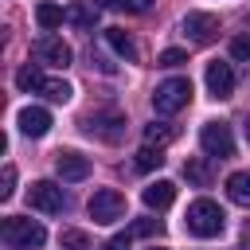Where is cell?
<instances>
[{"label":"cell","mask_w":250,"mask_h":250,"mask_svg":"<svg viewBox=\"0 0 250 250\" xmlns=\"http://www.w3.org/2000/svg\"><path fill=\"white\" fill-rule=\"evenodd\" d=\"M188 230L195 234V238H215V234H223V227H227V215H223V207L215 203V199H195V203H188Z\"/></svg>","instance_id":"obj_1"},{"label":"cell","mask_w":250,"mask_h":250,"mask_svg":"<svg viewBox=\"0 0 250 250\" xmlns=\"http://www.w3.org/2000/svg\"><path fill=\"white\" fill-rule=\"evenodd\" d=\"M0 234H4L8 250H39V246L47 242L43 223H35V219H20V215H8V219L0 223Z\"/></svg>","instance_id":"obj_2"},{"label":"cell","mask_w":250,"mask_h":250,"mask_svg":"<svg viewBox=\"0 0 250 250\" xmlns=\"http://www.w3.org/2000/svg\"><path fill=\"white\" fill-rule=\"evenodd\" d=\"M188 102H191V82L188 78H168L152 94V109L156 113H180Z\"/></svg>","instance_id":"obj_3"},{"label":"cell","mask_w":250,"mask_h":250,"mask_svg":"<svg viewBox=\"0 0 250 250\" xmlns=\"http://www.w3.org/2000/svg\"><path fill=\"white\" fill-rule=\"evenodd\" d=\"M27 203H31L35 211H43V215H59V211L66 207V195H62L59 184H51V180H35V184L27 188Z\"/></svg>","instance_id":"obj_4"},{"label":"cell","mask_w":250,"mask_h":250,"mask_svg":"<svg viewBox=\"0 0 250 250\" xmlns=\"http://www.w3.org/2000/svg\"><path fill=\"white\" fill-rule=\"evenodd\" d=\"M125 215V195L113 191V188H102L90 195V219L94 223H117Z\"/></svg>","instance_id":"obj_5"},{"label":"cell","mask_w":250,"mask_h":250,"mask_svg":"<svg viewBox=\"0 0 250 250\" xmlns=\"http://www.w3.org/2000/svg\"><path fill=\"white\" fill-rule=\"evenodd\" d=\"M199 145H203V152L207 156H230L234 152V137H230V125H223V121H207L203 125V133H199Z\"/></svg>","instance_id":"obj_6"},{"label":"cell","mask_w":250,"mask_h":250,"mask_svg":"<svg viewBox=\"0 0 250 250\" xmlns=\"http://www.w3.org/2000/svg\"><path fill=\"white\" fill-rule=\"evenodd\" d=\"M31 51H35V59L47 62V66H70V59H74L70 43H62L59 35H39Z\"/></svg>","instance_id":"obj_7"},{"label":"cell","mask_w":250,"mask_h":250,"mask_svg":"<svg viewBox=\"0 0 250 250\" xmlns=\"http://www.w3.org/2000/svg\"><path fill=\"white\" fill-rule=\"evenodd\" d=\"M184 35L191 43H211L219 35V16H211V12H188L184 16Z\"/></svg>","instance_id":"obj_8"},{"label":"cell","mask_w":250,"mask_h":250,"mask_svg":"<svg viewBox=\"0 0 250 250\" xmlns=\"http://www.w3.org/2000/svg\"><path fill=\"white\" fill-rule=\"evenodd\" d=\"M86 133H90V137H102V141H121L125 117H121V113H90V117H86Z\"/></svg>","instance_id":"obj_9"},{"label":"cell","mask_w":250,"mask_h":250,"mask_svg":"<svg viewBox=\"0 0 250 250\" xmlns=\"http://www.w3.org/2000/svg\"><path fill=\"white\" fill-rule=\"evenodd\" d=\"M207 90H211V98H230V90H234V70H230V62H207Z\"/></svg>","instance_id":"obj_10"},{"label":"cell","mask_w":250,"mask_h":250,"mask_svg":"<svg viewBox=\"0 0 250 250\" xmlns=\"http://www.w3.org/2000/svg\"><path fill=\"white\" fill-rule=\"evenodd\" d=\"M55 172H59L62 180H70V184H74V180H86V176H90V160H86L82 152L66 148V152H59V156H55Z\"/></svg>","instance_id":"obj_11"},{"label":"cell","mask_w":250,"mask_h":250,"mask_svg":"<svg viewBox=\"0 0 250 250\" xmlns=\"http://www.w3.org/2000/svg\"><path fill=\"white\" fill-rule=\"evenodd\" d=\"M20 129H23L27 137H43V133L51 129V113H47L43 105H23V109H20Z\"/></svg>","instance_id":"obj_12"},{"label":"cell","mask_w":250,"mask_h":250,"mask_svg":"<svg viewBox=\"0 0 250 250\" xmlns=\"http://www.w3.org/2000/svg\"><path fill=\"white\" fill-rule=\"evenodd\" d=\"M141 199H145V207L164 211V207H172V199H176V184H172V180H156V184H148V188L141 191Z\"/></svg>","instance_id":"obj_13"},{"label":"cell","mask_w":250,"mask_h":250,"mask_svg":"<svg viewBox=\"0 0 250 250\" xmlns=\"http://www.w3.org/2000/svg\"><path fill=\"white\" fill-rule=\"evenodd\" d=\"M105 43H109V47H113L125 62H137V43H133L121 27H105Z\"/></svg>","instance_id":"obj_14"},{"label":"cell","mask_w":250,"mask_h":250,"mask_svg":"<svg viewBox=\"0 0 250 250\" xmlns=\"http://www.w3.org/2000/svg\"><path fill=\"white\" fill-rule=\"evenodd\" d=\"M227 195H230V203L250 207V172H234V176L227 180Z\"/></svg>","instance_id":"obj_15"},{"label":"cell","mask_w":250,"mask_h":250,"mask_svg":"<svg viewBox=\"0 0 250 250\" xmlns=\"http://www.w3.org/2000/svg\"><path fill=\"white\" fill-rule=\"evenodd\" d=\"M168 141H176V129H172V125H164V121H152V125H145V145H152V148H164Z\"/></svg>","instance_id":"obj_16"},{"label":"cell","mask_w":250,"mask_h":250,"mask_svg":"<svg viewBox=\"0 0 250 250\" xmlns=\"http://www.w3.org/2000/svg\"><path fill=\"white\" fill-rule=\"evenodd\" d=\"M43 82H47V78H43V70H39L35 62H27V66L16 70V86H20V90H43Z\"/></svg>","instance_id":"obj_17"},{"label":"cell","mask_w":250,"mask_h":250,"mask_svg":"<svg viewBox=\"0 0 250 250\" xmlns=\"http://www.w3.org/2000/svg\"><path fill=\"white\" fill-rule=\"evenodd\" d=\"M35 23H39L43 31L59 27V23H62V8H59V4H39V8H35Z\"/></svg>","instance_id":"obj_18"},{"label":"cell","mask_w":250,"mask_h":250,"mask_svg":"<svg viewBox=\"0 0 250 250\" xmlns=\"http://www.w3.org/2000/svg\"><path fill=\"white\" fill-rule=\"evenodd\" d=\"M39 94H43V98H51V102H70V94H74V90H70V82H62V78H47Z\"/></svg>","instance_id":"obj_19"},{"label":"cell","mask_w":250,"mask_h":250,"mask_svg":"<svg viewBox=\"0 0 250 250\" xmlns=\"http://www.w3.org/2000/svg\"><path fill=\"white\" fill-rule=\"evenodd\" d=\"M59 242H62V250H90V234L86 230H74V227H66L59 234Z\"/></svg>","instance_id":"obj_20"},{"label":"cell","mask_w":250,"mask_h":250,"mask_svg":"<svg viewBox=\"0 0 250 250\" xmlns=\"http://www.w3.org/2000/svg\"><path fill=\"white\" fill-rule=\"evenodd\" d=\"M184 176H188L195 188H207V184H211V172H207L203 160H188V164H184Z\"/></svg>","instance_id":"obj_21"},{"label":"cell","mask_w":250,"mask_h":250,"mask_svg":"<svg viewBox=\"0 0 250 250\" xmlns=\"http://www.w3.org/2000/svg\"><path fill=\"white\" fill-rule=\"evenodd\" d=\"M164 164V156H160V148H152V145H145L141 152H137V168L141 172H152V168H160Z\"/></svg>","instance_id":"obj_22"},{"label":"cell","mask_w":250,"mask_h":250,"mask_svg":"<svg viewBox=\"0 0 250 250\" xmlns=\"http://www.w3.org/2000/svg\"><path fill=\"white\" fill-rule=\"evenodd\" d=\"M230 59H238V62H250V31L230 39Z\"/></svg>","instance_id":"obj_23"},{"label":"cell","mask_w":250,"mask_h":250,"mask_svg":"<svg viewBox=\"0 0 250 250\" xmlns=\"http://www.w3.org/2000/svg\"><path fill=\"white\" fill-rule=\"evenodd\" d=\"M66 20H70V23H78V27H90V20H94V16H90V8H86V4H70V8H66Z\"/></svg>","instance_id":"obj_24"},{"label":"cell","mask_w":250,"mask_h":250,"mask_svg":"<svg viewBox=\"0 0 250 250\" xmlns=\"http://www.w3.org/2000/svg\"><path fill=\"white\" fill-rule=\"evenodd\" d=\"M12 191H16V168L8 164L4 176H0V199H12Z\"/></svg>","instance_id":"obj_25"},{"label":"cell","mask_w":250,"mask_h":250,"mask_svg":"<svg viewBox=\"0 0 250 250\" xmlns=\"http://www.w3.org/2000/svg\"><path fill=\"white\" fill-rule=\"evenodd\" d=\"M156 227H160V223H156V219H137V223H133V227H129V230H125V234H129V238H141V234H152V230H156Z\"/></svg>","instance_id":"obj_26"},{"label":"cell","mask_w":250,"mask_h":250,"mask_svg":"<svg viewBox=\"0 0 250 250\" xmlns=\"http://www.w3.org/2000/svg\"><path fill=\"white\" fill-rule=\"evenodd\" d=\"M180 62H188V55H184L180 47H168V51L160 55V62H156V66H180Z\"/></svg>","instance_id":"obj_27"},{"label":"cell","mask_w":250,"mask_h":250,"mask_svg":"<svg viewBox=\"0 0 250 250\" xmlns=\"http://www.w3.org/2000/svg\"><path fill=\"white\" fill-rule=\"evenodd\" d=\"M98 250H129V234H117V238H109V242H102Z\"/></svg>","instance_id":"obj_28"},{"label":"cell","mask_w":250,"mask_h":250,"mask_svg":"<svg viewBox=\"0 0 250 250\" xmlns=\"http://www.w3.org/2000/svg\"><path fill=\"white\" fill-rule=\"evenodd\" d=\"M121 8H125V12H137V16H141V12H148V8H152V0H121Z\"/></svg>","instance_id":"obj_29"},{"label":"cell","mask_w":250,"mask_h":250,"mask_svg":"<svg viewBox=\"0 0 250 250\" xmlns=\"http://www.w3.org/2000/svg\"><path fill=\"white\" fill-rule=\"evenodd\" d=\"M113 4H121V0H94V8H113Z\"/></svg>","instance_id":"obj_30"},{"label":"cell","mask_w":250,"mask_h":250,"mask_svg":"<svg viewBox=\"0 0 250 250\" xmlns=\"http://www.w3.org/2000/svg\"><path fill=\"white\" fill-rule=\"evenodd\" d=\"M246 141H250V125H246Z\"/></svg>","instance_id":"obj_31"},{"label":"cell","mask_w":250,"mask_h":250,"mask_svg":"<svg viewBox=\"0 0 250 250\" xmlns=\"http://www.w3.org/2000/svg\"><path fill=\"white\" fill-rule=\"evenodd\" d=\"M152 250H164V246H152Z\"/></svg>","instance_id":"obj_32"}]
</instances>
